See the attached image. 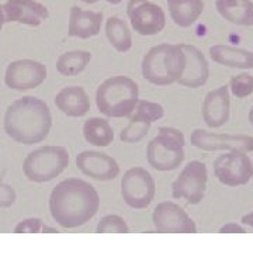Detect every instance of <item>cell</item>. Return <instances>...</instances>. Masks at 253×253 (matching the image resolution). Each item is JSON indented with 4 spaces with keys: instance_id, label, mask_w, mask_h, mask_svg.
<instances>
[{
    "instance_id": "cell-1",
    "label": "cell",
    "mask_w": 253,
    "mask_h": 253,
    "mask_svg": "<svg viewBox=\"0 0 253 253\" xmlns=\"http://www.w3.org/2000/svg\"><path fill=\"white\" fill-rule=\"evenodd\" d=\"M48 206L51 217L58 225L72 229L87 224L97 214L100 196L90 183L71 177L52 189Z\"/></svg>"
},
{
    "instance_id": "cell-2",
    "label": "cell",
    "mask_w": 253,
    "mask_h": 253,
    "mask_svg": "<svg viewBox=\"0 0 253 253\" xmlns=\"http://www.w3.org/2000/svg\"><path fill=\"white\" fill-rule=\"evenodd\" d=\"M6 135L23 145L40 144L49 135L52 114L44 100L24 96L10 104L3 118Z\"/></svg>"
},
{
    "instance_id": "cell-3",
    "label": "cell",
    "mask_w": 253,
    "mask_h": 253,
    "mask_svg": "<svg viewBox=\"0 0 253 253\" xmlns=\"http://www.w3.org/2000/svg\"><path fill=\"white\" fill-rule=\"evenodd\" d=\"M186 66L181 44H159L152 46L142 59V76L155 86H169L180 79Z\"/></svg>"
},
{
    "instance_id": "cell-4",
    "label": "cell",
    "mask_w": 253,
    "mask_h": 253,
    "mask_svg": "<svg viewBox=\"0 0 253 253\" xmlns=\"http://www.w3.org/2000/svg\"><path fill=\"white\" fill-rule=\"evenodd\" d=\"M139 100V87L128 76L117 75L103 82L96 91L99 111L110 118L129 117Z\"/></svg>"
},
{
    "instance_id": "cell-5",
    "label": "cell",
    "mask_w": 253,
    "mask_h": 253,
    "mask_svg": "<svg viewBox=\"0 0 253 253\" xmlns=\"http://www.w3.org/2000/svg\"><path fill=\"white\" fill-rule=\"evenodd\" d=\"M184 135L177 128H159V134L146 148V159L149 166L159 172H170L177 169L184 161Z\"/></svg>"
},
{
    "instance_id": "cell-6",
    "label": "cell",
    "mask_w": 253,
    "mask_h": 253,
    "mask_svg": "<svg viewBox=\"0 0 253 253\" xmlns=\"http://www.w3.org/2000/svg\"><path fill=\"white\" fill-rule=\"evenodd\" d=\"M69 166V152L63 146L45 145L34 149L23 161V173L33 183L54 180Z\"/></svg>"
},
{
    "instance_id": "cell-7",
    "label": "cell",
    "mask_w": 253,
    "mask_h": 253,
    "mask_svg": "<svg viewBox=\"0 0 253 253\" xmlns=\"http://www.w3.org/2000/svg\"><path fill=\"white\" fill-rule=\"evenodd\" d=\"M156 184L152 174L141 166L128 169L121 177V197L128 207L144 210L155 199Z\"/></svg>"
},
{
    "instance_id": "cell-8",
    "label": "cell",
    "mask_w": 253,
    "mask_h": 253,
    "mask_svg": "<svg viewBox=\"0 0 253 253\" xmlns=\"http://www.w3.org/2000/svg\"><path fill=\"white\" fill-rule=\"evenodd\" d=\"M207 181L208 172L206 163L191 161L183 168L177 179L172 183V197L186 200L190 206L200 204L206 196Z\"/></svg>"
},
{
    "instance_id": "cell-9",
    "label": "cell",
    "mask_w": 253,
    "mask_h": 253,
    "mask_svg": "<svg viewBox=\"0 0 253 253\" xmlns=\"http://www.w3.org/2000/svg\"><path fill=\"white\" fill-rule=\"evenodd\" d=\"M126 16L136 34L145 37L156 36L166 27V14L161 6L149 0H129Z\"/></svg>"
},
{
    "instance_id": "cell-10",
    "label": "cell",
    "mask_w": 253,
    "mask_h": 253,
    "mask_svg": "<svg viewBox=\"0 0 253 253\" xmlns=\"http://www.w3.org/2000/svg\"><path fill=\"white\" fill-rule=\"evenodd\" d=\"M214 174L225 186H244L253 177L252 161L246 152L229 151L214 161Z\"/></svg>"
},
{
    "instance_id": "cell-11",
    "label": "cell",
    "mask_w": 253,
    "mask_h": 253,
    "mask_svg": "<svg viewBox=\"0 0 253 253\" xmlns=\"http://www.w3.org/2000/svg\"><path fill=\"white\" fill-rule=\"evenodd\" d=\"M152 224L158 234H196L197 225L183 208L173 201H162L152 212Z\"/></svg>"
},
{
    "instance_id": "cell-12",
    "label": "cell",
    "mask_w": 253,
    "mask_h": 253,
    "mask_svg": "<svg viewBox=\"0 0 253 253\" xmlns=\"http://www.w3.org/2000/svg\"><path fill=\"white\" fill-rule=\"evenodd\" d=\"M46 79V66L34 59H18L7 65L4 83L11 90L26 91L41 86Z\"/></svg>"
},
{
    "instance_id": "cell-13",
    "label": "cell",
    "mask_w": 253,
    "mask_h": 253,
    "mask_svg": "<svg viewBox=\"0 0 253 253\" xmlns=\"http://www.w3.org/2000/svg\"><path fill=\"white\" fill-rule=\"evenodd\" d=\"M190 144L201 151H238L253 152V136L217 134L206 129H194L190 135Z\"/></svg>"
},
{
    "instance_id": "cell-14",
    "label": "cell",
    "mask_w": 253,
    "mask_h": 253,
    "mask_svg": "<svg viewBox=\"0 0 253 253\" xmlns=\"http://www.w3.org/2000/svg\"><path fill=\"white\" fill-rule=\"evenodd\" d=\"M76 168L84 176L97 181H110L120 174V165L107 154L99 151H83L76 156Z\"/></svg>"
},
{
    "instance_id": "cell-15",
    "label": "cell",
    "mask_w": 253,
    "mask_h": 253,
    "mask_svg": "<svg viewBox=\"0 0 253 253\" xmlns=\"http://www.w3.org/2000/svg\"><path fill=\"white\" fill-rule=\"evenodd\" d=\"M6 23H18L24 26L38 27L46 18L49 11L37 0H7L3 4Z\"/></svg>"
},
{
    "instance_id": "cell-16",
    "label": "cell",
    "mask_w": 253,
    "mask_h": 253,
    "mask_svg": "<svg viewBox=\"0 0 253 253\" xmlns=\"http://www.w3.org/2000/svg\"><path fill=\"white\" fill-rule=\"evenodd\" d=\"M231 99L229 87L219 86L215 90H211L206 96L201 104V116L204 123L210 128H219L229 121L231 113Z\"/></svg>"
},
{
    "instance_id": "cell-17",
    "label": "cell",
    "mask_w": 253,
    "mask_h": 253,
    "mask_svg": "<svg viewBox=\"0 0 253 253\" xmlns=\"http://www.w3.org/2000/svg\"><path fill=\"white\" fill-rule=\"evenodd\" d=\"M181 48L186 55V66L177 83L186 87L199 89L207 83L210 76L207 59L199 48H196L194 45L181 44Z\"/></svg>"
},
{
    "instance_id": "cell-18",
    "label": "cell",
    "mask_w": 253,
    "mask_h": 253,
    "mask_svg": "<svg viewBox=\"0 0 253 253\" xmlns=\"http://www.w3.org/2000/svg\"><path fill=\"white\" fill-rule=\"evenodd\" d=\"M103 23V13L83 10L78 6H72L69 11L68 36L87 40L99 36Z\"/></svg>"
},
{
    "instance_id": "cell-19",
    "label": "cell",
    "mask_w": 253,
    "mask_h": 253,
    "mask_svg": "<svg viewBox=\"0 0 253 253\" xmlns=\"http://www.w3.org/2000/svg\"><path fill=\"white\" fill-rule=\"evenodd\" d=\"M55 106L65 116L79 118L86 116L90 110V99L81 86H66L56 93Z\"/></svg>"
},
{
    "instance_id": "cell-20",
    "label": "cell",
    "mask_w": 253,
    "mask_h": 253,
    "mask_svg": "<svg viewBox=\"0 0 253 253\" xmlns=\"http://www.w3.org/2000/svg\"><path fill=\"white\" fill-rule=\"evenodd\" d=\"M208 54L211 56V59L218 65L244 69V71L253 69V51L217 44L210 48Z\"/></svg>"
},
{
    "instance_id": "cell-21",
    "label": "cell",
    "mask_w": 253,
    "mask_h": 253,
    "mask_svg": "<svg viewBox=\"0 0 253 253\" xmlns=\"http://www.w3.org/2000/svg\"><path fill=\"white\" fill-rule=\"evenodd\" d=\"M215 7L219 16L232 24L253 26V3L251 0H215Z\"/></svg>"
},
{
    "instance_id": "cell-22",
    "label": "cell",
    "mask_w": 253,
    "mask_h": 253,
    "mask_svg": "<svg viewBox=\"0 0 253 253\" xmlns=\"http://www.w3.org/2000/svg\"><path fill=\"white\" fill-rule=\"evenodd\" d=\"M170 18L181 28L191 27L204 11L203 0H166Z\"/></svg>"
},
{
    "instance_id": "cell-23",
    "label": "cell",
    "mask_w": 253,
    "mask_h": 253,
    "mask_svg": "<svg viewBox=\"0 0 253 253\" xmlns=\"http://www.w3.org/2000/svg\"><path fill=\"white\" fill-rule=\"evenodd\" d=\"M83 136L86 142L94 146H109L114 141V129L107 120L100 117H91L83 124Z\"/></svg>"
},
{
    "instance_id": "cell-24",
    "label": "cell",
    "mask_w": 253,
    "mask_h": 253,
    "mask_svg": "<svg viewBox=\"0 0 253 253\" xmlns=\"http://www.w3.org/2000/svg\"><path fill=\"white\" fill-rule=\"evenodd\" d=\"M106 36L111 46L126 54L132 48V36L124 20L117 16H111L106 20Z\"/></svg>"
},
{
    "instance_id": "cell-25",
    "label": "cell",
    "mask_w": 253,
    "mask_h": 253,
    "mask_svg": "<svg viewBox=\"0 0 253 253\" xmlns=\"http://www.w3.org/2000/svg\"><path fill=\"white\" fill-rule=\"evenodd\" d=\"M91 61V54L89 51L75 49L59 55L56 59V71L62 76H76L82 73Z\"/></svg>"
},
{
    "instance_id": "cell-26",
    "label": "cell",
    "mask_w": 253,
    "mask_h": 253,
    "mask_svg": "<svg viewBox=\"0 0 253 253\" xmlns=\"http://www.w3.org/2000/svg\"><path fill=\"white\" fill-rule=\"evenodd\" d=\"M151 123L142 121V120H136V118H129V123L126 128L121 129L120 132V139L124 144H138L148 135L149 129H151Z\"/></svg>"
},
{
    "instance_id": "cell-27",
    "label": "cell",
    "mask_w": 253,
    "mask_h": 253,
    "mask_svg": "<svg viewBox=\"0 0 253 253\" xmlns=\"http://www.w3.org/2000/svg\"><path fill=\"white\" fill-rule=\"evenodd\" d=\"M165 116V109L162 104L149 101V100H138L134 113L129 116V118H136V120H142L148 123H155L159 121Z\"/></svg>"
},
{
    "instance_id": "cell-28",
    "label": "cell",
    "mask_w": 253,
    "mask_h": 253,
    "mask_svg": "<svg viewBox=\"0 0 253 253\" xmlns=\"http://www.w3.org/2000/svg\"><path fill=\"white\" fill-rule=\"evenodd\" d=\"M97 234H128L129 226L126 221L120 215L109 214L100 219L96 226Z\"/></svg>"
},
{
    "instance_id": "cell-29",
    "label": "cell",
    "mask_w": 253,
    "mask_h": 253,
    "mask_svg": "<svg viewBox=\"0 0 253 253\" xmlns=\"http://www.w3.org/2000/svg\"><path fill=\"white\" fill-rule=\"evenodd\" d=\"M228 87L236 99H245L253 93V76L248 72L235 75L231 78Z\"/></svg>"
},
{
    "instance_id": "cell-30",
    "label": "cell",
    "mask_w": 253,
    "mask_h": 253,
    "mask_svg": "<svg viewBox=\"0 0 253 253\" xmlns=\"http://www.w3.org/2000/svg\"><path fill=\"white\" fill-rule=\"evenodd\" d=\"M44 222L41 218L31 217L20 221L17 225L14 226V234H40L42 231Z\"/></svg>"
},
{
    "instance_id": "cell-31",
    "label": "cell",
    "mask_w": 253,
    "mask_h": 253,
    "mask_svg": "<svg viewBox=\"0 0 253 253\" xmlns=\"http://www.w3.org/2000/svg\"><path fill=\"white\" fill-rule=\"evenodd\" d=\"M17 200L16 190L13 189L10 184L0 183V208L11 207Z\"/></svg>"
},
{
    "instance_id": "cell-32",
    "label": "cell",
    "mask_w": 253,
    "mask_h": 253,
    "mask_svg": "<svg viewBox=\"0 0 253 253\" xmlns=\"http://www.w3.org/2000/svg\"><path fill=\"white\" fill-rule=\"evenodd\" d=\"M218 232L219 234H248V229L235 222H228L225 225L221 226Z\"/></svg>"
},
{
    "instance_id": "cell-33",
    "label": "cell",
    "mask_w": 253,
    "mask_h": 253,
    "mask_svg": "<svg viewBox=\"0 0 253 253\" xmlns=\"http://www.w3.org/2000/svg\"><path fill=\"white\" fill-rule=\"evenodd\" d=\"M242 224L246 226H251L253 231V211L252 212H249V214H246L242 217Z\"/></svg>"
},
{
    "instance_id": "cell-34",
    "label": "cell",
    "mask_w": 253,
    "mask_h": 253,
    "mask_svg": "<svg viewBox=\"0 0 253 253\" xmlns=\"http://www.w3.org/2000/svg\"><path fill=\"white\" fill-rule=\"evenodd\" d=\"M83 3H86V4H94V3H97L100 0H82ZM104 1H107L110 4H120L123 0H104Z\"/></svg>"
},
{
    "instance_id": "cell-35",
    "label": "cell",
    "mask_w": 253,
    "mask_h": 253,
    "mask_svg": "<svg viewBox=\"0 0 253 253\" xmlns=\"http://www.w3.org/2000/svg\"><path fill=\"white\" fill-rule=\"evenodd\" d=\"M42 234H59L58 232V229H55V228H49V226L44 225L42 226V231H41Z\"/></svg>"
},
{
    "instance_id": "cell-36",
    "label": "cell",
    "mask_w": 253,
    "mask_h": 253,
    "mask_svg": "<svg viewBox=\"0 0 253 253\" xmlns=\"http://www.w3.org/2000/svg\"><path fill=\"white\" fill-rule=\"evenodd\" d=\"M4 23H6V18H4V13H3V6H0V31L3 30Z\"/></svg>"
},
{
    "instance_id": "cell-37",
    "label": "cell",
    "mask_w": 253,
    "mask_h": 253,
    "mask_svg": "<svg viewBox=\"0 0 253 253\" xmlns=\"http://www.w3.org/2000/svg\"><path fill=\"white\" fill-rule=\"evenodd\" d=\"M249 123H251L253 126V106L252 109H251V111H249Z\"/></svg>"
}]
</instances>
